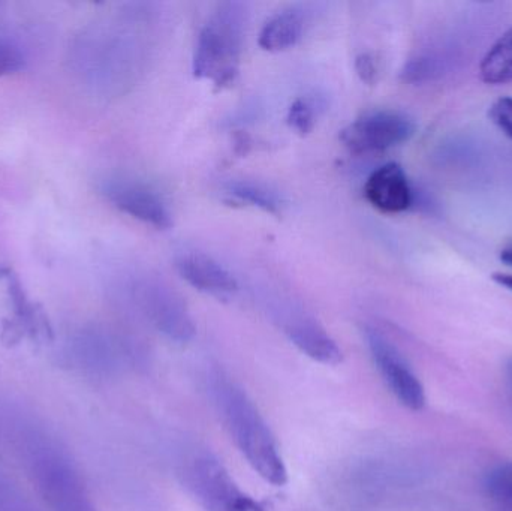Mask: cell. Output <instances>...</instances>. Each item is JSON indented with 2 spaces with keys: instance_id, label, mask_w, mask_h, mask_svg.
<instances>
[{
  "instance_id": "cell-1",
  "label": "cell",
  "mask_w": 512,
  "mask_h": 511,
  "mask_svg": "<svg viewBox=\"0 0 512 511\" xmlns=\"http://www.w3.org/2000/svg\"><path fill=\"white\" fill-rule=\"evenodd\" d=\"M210 395L225 428L252 470L270 485L285 486L288 471L279 444L248 393L224 374H215L210 378Z\"/></svg>"
},
{
  "instance_id": "cell-2",
  "label": "cell",
  "mask_w": 512,
  "mask_h": 511,
  "mask_svg": "<svg viewBox=\"0 0 512 511\" xmlns=\"http://www.w3.org/2000/svg\"><path fill=\"white\" fill-rule=\"evenodd\" d=\"M20 441L30 477L48 510L98 511L80 471L56 441L33 428Z\"/></svg>"
},
{
  "instance_id": "cell-3",
  "label": "cell",
  "mask_w": 512,
  "mask_h": 511,
  "mask_svg": "<svg viewBox=\"0 0 512 511\" xmlns=\"http://www.w3.org/2000/svg\"><path fill=\"white\" fill-rule=\"evenodd\" d=\"M245 23V9L240 3L218 6L198 36L192 62L195 77L212 81L216 87L234 83L239 75Z\"/></svg>"
},
{
  "instance_id": "cell-4",
  "label": "cell",
  "mask_w": 512,
  "mask_h": 511,
  "mask_svg": "<svg viewBox=\"0 0 512 511\" xmlns=\"http://www.w3.org/2000/svg\"><path fill=\"white\" fill-rule=\"evenodd\" d=\"M180 480L204 511H265L237 485L225 465L209 452H195L180 465Z\"/></svg>"
},
{
  "instance_id": "cell-5",
  "label": "cell",
  "mask_w": 512,
  "mask_h": 511,
  "mask_svg": "<svg viewBox=\"0 0 512 511\" xmlns=\"http://www.w3.org/2000/svg\"><path fill=\"white\" fill-rule=\"evenodd\" d=\"M135 303L146 320L170 341L186 344L195 336V324L183 300L156 279H143L134 287Z\"/></svg>"
},
{
  "instance_id": "cell-6",
  "label": "cell",
  "mask_w": 512,
  "mask_h": 511,
  "mask_svg": "<svg viewBox=\"0 0 512 511\" xmlns=\"http://www.w3.org/2000/svg\"><path fill=\"white\" fill-rule=\"evenodd\" d=\"M66 357L84 374L111 377L131 359V347L116 333L92 327L80 330L69 339Z\"/></svg>"
},
{
  "instance_id": "cell-7",
  "label": "cell",
  "mask_w": 512,
  "mask_h": 511,
  "mask_svg": "<svg viewBox=\"0 0 512 511\" xmlns=\"http://www.w3.org/2000/svg\"><path fill=\"white\" fill-rule=\"evenodd\" d=\"M366 342L379 375L397 401L409 410H423L426 405L423 384L399 348L375 329H366Z\"/></svg>"
},
{
  "instance_id": "cell-8",
  "label": "cell",
  "mask_w": 512,
  "mask_h": 511,
  "mask_svg": "<svg viewBox=\"0 0 512 511\" xmlns=\"http://www.w3.org/2000/svg\"><path fill=\"white\" fill-rule=\"evenodd\" d=\"M415 134V123L400 111L364 114L340 132V140L354 153L385 152L406 143Z\"/></svg>"
},
{
  "instance_id": "cell-9",
  "label": "cell",
  "mask_w": 512,
  "mask_h": 511,
  "mask_svg": "<svg viewBox=\"0 0 512 511\" xmlns=\"http://www.w3.org/2000/svg\"><path fill=\"white\" fill-rule=\"evenodd\" d=\"M104 197L126 215L152 225L158 230H167L173 225L170 209L158 192L144 183L128 179H108L102 183Z\"/></svg>"
},
{
  "instance_id": "cell-10",
  "label": "cell",
  "mask_w": 512,
  "mask_h": 511,
  "mask_svg": "<svg viewBox=\"0 0 512 511\" xmlns=\"http://www.w3.org/2000/svg\"><path fill=\"white\" fill-rule=\"evenodd\" d=\"M176 269L195 290L218 299H227L239 290L230 270L203 252H185L176 258Z\"/></svg>"
},
{
  "instance_id": "cell-11",
  "label": "cell",
  "mask_w": 512,
  "mask_h": 511,
  "mask_svg": "<svg viewBox=\"0 0 512 511\" xmlns=\"http://www.w3.org/2000/svg\"><path fill=\"white\" fill-rule=\"evenodd\" d=\"M364 195L375 209L384 213H402L414 203L408 176L396 162H388L370 174Z\"/></svg>"
},
{
  "instance_id": "cell-12",
  "label": "cell",
  "mask_w": 512,
  "mask_h": 511,
  "mask_svg": "<svg viewBox=\"0 0 512 511\" xmlns=\"http://www.w3.org/2000/svg\"><path fill=\"white\" fill-rule=\"evenodd\" d=\"M283 332L291 344L313 362L325 366L342 363L343 354L339 345L316 321L306 317H292L286 321Z\"/></svg>"
},
{
  "instance_id": "cell-13",
  "label": "cell",
  "mask_w": 512,
  "mask_h": 511,
  "mask_svg": "<svg viewBox=\"0 0 512 511\" xmlns=\"http://www.w3.org/2000/svg\"><path fill=\"white\" fill-rule=\"evenodd\" d=\"M304 27H306V17L301 9H283L268 18L267 23L262 27L258 38L259 47L270 53L288 50L300 41Z\"/></svg>"
},
{
  "instance_id": "cell-14",
  "label": "cell",
  "mask_w": 512,
  "mask_h": 511,
  "mask_svg": "<svg viewBox=\"0 0 512 511\" xmlns=\"http://www.w3.org/2000/svg\"><path fill=\"white\" fill-rule=\"evenodd\" d=\"M481 80L487 84L512 81V29L501 36L487 51L480 66Z\"/></svg>"
},
{
  "instance_id": "cell-15",
  "label": "cell",
  "mask_w": 512,
  "mask_h": 511,
  "mask_svg": "<svg viewBox=\"0 0 512 511\" xmlns=\"http://www.w3.org/2000/svg\"><path fill=\"white\" fill-rule=\"evenodd\" d=\"M484 494L492 511H512V462H501L487 471Z\"/></svg>"
},
{
  "instance_id": "cell-16",
  "label": "cell",
  "mask_w": 512,
  "mask_h": 511,
  "mask_svg": "<svg viewBox=\"0 0 512 511\" xmlns=\"http://www.w3.org/2000/svg\"><path fill=\"white\" fill-rule=\"evenodd\" d=\"M228 194L240 203L258 207V209L271 213V215H277L283 207L282 197L273 189L262 185V183L237 180V182H231L228 185Z\"/></svg>"
},
{
  "instance_id": "cell-17",
  "label": "cell",
  "mask_w": 512,
  "mask_h": 511,
  "mask_svg": "<svg viewBox=\"0 0 512 511\" xmlns=\"http://www.w3.org/2000/svg\"><path fill=\"white\" fill-rule=\"evenodd\" d=\"M445 62L436 54L424 53L412 57L402 69V80L409 84H424L444 74Z\"/></svg>"
},
{
  "instance_id": "cell-18",
  "label": "cell",
  "mask_w": 512,
  "mask_h": 511,
  "mask_svg": "<svg viewBox=\"0 0 512 511\" xmlns=\"http://www.w3.org/2000/svg\"><path fill=\"white\" fill-rule=\"evenodd\" d=\"M322 111V104L318 98L312 96H304L297 99L294 104L289 107L288 123L298 134L307 135L313 131L316 122H318L319 114Z\"/></svg>"
},
{
  "instance_id": "cell-19",
  "label": "cell",
  "mask_w": 512,
  "mask_h": 511,
  "mask_svg": "<svg viewBox=\"0 0 512 511\" xmlns=\"http://www.w3.org/2000/svg\"><path fill=\"white\" fill-rule=\"evenodd\" d=\"M26 66V53L15 39L0 35V78L17 74Z\"/></svg>"
},
{
  "instance_id": "cell-20",
  "label": "cell",
  "mask_w": 512,
  "mask_h": 511,
  "mask_svg": "<svg viewBox=\"0 0 512 511\" xmlns=\"http://www.w3.org/2000/svg\"><path fill=\"white\" fill-rule=\"evenodd\" d=\"M0 511H38L24 492L0 471Z\"/></svg>"
},
{
  "instance_id": "cell-21",
  "label": "cell",
  "mask_w": 512,
  "mask_h": 511,
  "mask_svg": "<svg viewBox=\"0 0 512 511\" xmlns=\"http://www.w3.org/2000/svg\"><path fill=\"white\" fill-rule=\"evenodd\" d=\"M490 119L492 122L512 140V98L505 96V98L498 99L493 102L489 111Z\"/></svg>"
},
{
  "instance_id": "cell-22",
  "label": "cell",
  "mask_w": 512,
  "mask_h": 511,
  "mask_svg": "<svg viewBox=\"0 0 512 511\" xmlns=\"http://www.w3.org/2000/svg\"><path fill=\"white\" fill-rule=\"evenodd\" d=\"M355 69H357V74L360 75L364 83H375L376 77H378V63H376L375 57L372 54H360L357 60H355Z\"/></svg>"
},
{
  "instance_id": "cell-23",
  "label": "cell",
  "mask_w": 512,
  "mask_h": 511,
  "mask_svg": "<svg viewBox=\"0 0 512 511\" xmlns=\"http://www.w3.org/2000/svg\"><path fill=\"white\" fill-rule=\"evenodd\" d=\"M493 279H495V282H498L499 285H504V287L512 291V275H510V273H495Z\"/></svg>"
},
{
  "instance_id": "cell-24",
  "label": "cell",
  "mask_w": 512,
  "mask_h": 511,
  "mask_svg": "<svg viewBox=\"0 0 512 511\" xmlns=\"http://www.w3.org/2000/svg\"><path fill=\"white\" fill-rule=\"evenodd\" d=\"M501 260L508 266H512V246H508L501 252Z\"/></svg>"
},
{
  "instance_id": "cell-25",
  "label": "cell",
  "mask_w": 512,
  "mask_h": 511,
  "mask_svg": "<svg viewBox=\"0 0 512 511\" xmlns=\"http://www.w3.org/2000/svg\"><path fill=\"white\" fill-rule=\"evenodd\" d=\"M508 378H510L511 390H512V359L510 365H508Z\"/></svg>"
}]
</instances>
